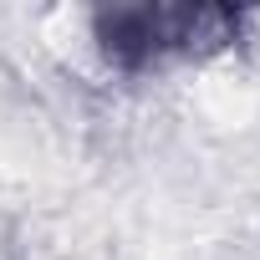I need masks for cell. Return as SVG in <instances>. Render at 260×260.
Here are the masks:
<instances>
[{
    "label": "cell",
    "mask_w": 260,
    "mask_h": 260,
    "mask_svg": "<svg viewBox=\"0 0 260 260\" xmlns=\"http://www.w3.org/2000/svg\"><path fill=\"white\" fill-rule=\"evenodd\" d=\"M245 11L235 6H164V0H138V6H102L92 11V41L102 61L122 77H148L174 61H199L214 51H230L240 41Z\"/></svg>",
    "instance_id": "cell-1"
}]
</instances>
